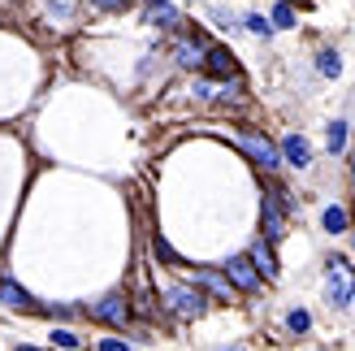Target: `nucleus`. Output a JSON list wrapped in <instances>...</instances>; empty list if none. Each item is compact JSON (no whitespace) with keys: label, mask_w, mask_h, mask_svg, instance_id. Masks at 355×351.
I'll use <instances>...</instances> for the list:
<instances>
[{"label":"nucleus","mask_w":355,"mask_h":351,"mask_svg":"<svg viewBox=\"0 0 355 351\" xmlns=\"http://www.w3.org/2000/svg\"><path fill=\"white\" fill-rule=\"evenodd\" d=\"M299 5H304V9H308V5H312V0H299Z\"/></svg>","instance_id":"25"},{"label":"nucleus","mask_w":355,"mask_h":351,"mask_svg":"<svg viewBox=\"0 0 355 351\" xmlns=\"http://www.w3.org/2000/svg\"><path fill=\"white\" fill-rule=\"evenodd\" d=\"M282 156H286L291 165H299V169L312 165V148H308L304 135H286V139H282Z\"/></svg>","instance_id":"10"},{"label":"nucleus","mask_w":355,"mask_h":351,"mask_svg":"<svg viewBox=\"0 0 355 351\" xmlns=\"http://www.w3.org/2000/svg\"><path fill=\"white\" fill-rule=\"evenodd\" d=\"M321 221H325V230H329V234H343V230H347V208H338V204H329Z\"/></svg>","instance_id":"14"},{"label":"nucleus","mask_w":355,"mask_h":351,"mask_svg":"<svg viewBox=\"0 0 355 351\" xmlns=\"http://www.w3.org/2000/svg\"><path fill=\"white\" fill-rule=\"evenodd\" d=\"M17 351H40V347H22V343H17Z\"/></svg>","instance_id":"23"},{"label":"nucleus","mask_w":355,"mask_h":351,"mask_svg":"<svg viewBox=\"0 0 355 351\" xmlns=\"http://www.w3.org/2000/svg\"><path fill=\"white\" fill-rule=\"evenodd\" d=\"M260 221H264V239L277 243L282 230H286V208H282L273 196H264V213H260Z\"/></svg>","instance_id":"7"},{"label":"nucleus","mask_w":355,"mask_h":351,"mask_svg":"<svg viewBox=\"0 0 355 351\" xmlns=\"http://www.w3.org/2000/svg\"><path fill=\"white\" fill-rule=\"evenodd\" d=\"M325 295H329V308H347L355 300V269L347 265L343 256L329 260V282H325Z\"/></svg>","instance_id":"2"},{"label":"nucleus","mask_w":355,"mask_h":351,"mask_svg":"<svg viewBox=\"0 0 355 351\" xmlns=\"http://www.w3.org/2000/svg\"><path fill=\"white\" fill-rule=\"evenodd\" d=\"M92 317L104 321V325H121V329H126L130 317H135V304L126 300V295H104L100 304H92Z\"/></svg>","instance_id":"4"},{"label":"nucleus","mask_w":355,"mask_h":351,"mask_svg":"<svg viewBox=\"0 0 355 351\" xmlns=\"http://www.w3.org/2000/svg\"><path fill=\"white\" fill-rule=\"evenodd\" d=\"M252 265H256V273H260V277H269V282L277 277V256H273V248H269L264 239L252 248Z\"/></svg>","instance_id":"11"},{"label":"nucleus","mask_w":355,"mask_h":351,"mask_svg":"<svg viewBox=\"0 0 355 351\" xmlns=\"http://www.w3.org/2000/svg\"><path fill=\"white\" fill-rule=\"evenodd\" d=\"M52 343L65 351H78V334H69V329H52Z\"/></svg>","instance_id":"18"},{"label":"nucleus","mask_w":355,"mask_h":351,"mask_svg":"<svg viewBox=\"0 0 355 351\" xmlns=\"http://www.w3.org/2000/svg\"><path fill=\"white\" fill-rule=\"evenodd\" d=\"M351 182H355V161H351Z\"/></svg>","instance_id":"24"},{"label":"nucleus","mask_w":355,"mask_h":351,"mask_svg":"<svg viewBox=\"0 0 355 351\" xmlns=\"http://www.w3.org/2000/svg\"><path fill=\"white\" fill-rule=\"evenodd\" d=\"M100 351H130V347L121 343V339H104V343H100Z\"/></svg>","instance_id":"22"},{"label":"nucleus","mask_w":355,"mask_h":351,"mask_svg":"<svg viewBox=\"0 0 355 351\" xmlns=\"http://www.w3.org/2000/svg\"><path fill=\"white\" fill-rule=\"evenodd\" d=\"M273 26H295V9L291 5H277L273 9Z\"/></svg>","instance_id":"19"},{"label":"nucleus","mask_w":355,"mask_h":351,"mask_svg":"<svg viewBox=\"0 0 355 351\" xmlns=\"http://www.w3.org/2000/svg\"><path fill=\"white\" fill-rule=\"evenodd\" d=\"M343 148H347V126L334 121V126H329V152H343Z\"/></svg>","instance_id":"17"},{"label":"nucleus","mask_w":355,"mask_h":351,"mask_svg":"<svg viewBox=\"0 0 355 351\" xmlns=\"http://www.w3.org/2000/svg\"><path fill=\"white\" fill-rule=\"evenodd\" d=\"M0 304H9V308H35V304H31V295L17 286V282H9V277L0 282Z\"/></svg>","instance_id":"13"},{"label":"nucleus","mask_w":355,"mask_h":351,"mask_svg":"<svg viewBox=\"0 0 355 351\" xmlns=\"http://www.w3.org/2000/svg\"><path fill=\"white\" fill-rule=\"evenodd\" d=\"M148 22L152 26H178V9L169 0H148Z\"/></svg>","instance_id":"12"},{"label":"nucleus","mask_w":355,"mask_h":351,"mask_svg":"<svg viewBox=\"0 0 355 351\" xmlns=\"http://www.w3.org/2000/svg\"><path fill=\"white\" fill-rule=\"evenodd\" d=\"M165 308L173 312V317H182V321H195V317H204L208 312V295L200 286H187V282H173L165 291Z\"/></svg>","instance_id":"1"},{"label":"nucleus","mask_w":355,"mask_h":351,"mask_svg":"<svg viewBox=\"0 0 355 351\" xmlns=\"http://www.w3.org/2000/svg\"><path fill=\"white\" fill-rule=\"evenodd\" d=\"M225 351H243V347H225Z\"/></svg>","instance_id":"26"},{"label":"nucleus","mask_w":355,"mask_h":351,"mask_svg":"<svg viewBox=\"0 0 355 351\" xmlns=\"http://www.w3.org/2000/svg\"><path fill=\"white\" fill-rule=\"evenodd\" d=\"M173 57H178V65H182V69H200L204 57H208V48L200 40H178L173 44Z\"/></svg>","instance_id":"9"},{"label":"nucleus","mask_w":355,"mask_h":351,"mask_svg":"<svg viewBox=\"0 0 355 351\" xmlns=\"http://www.w3.org/2000/svg\"><path fill=\"white\" fill-rule=\"evenodd\" d=\"M239 148L247 152V156H252V161L260 165V169H277L282 165V152H277V144H269V139H264V135H256V130H239Z\"/></svg>","instance_id":"3"},{"label":"nucleus","mask_w":355,"mask_h":351,"mask_svg":"<svg viewBox=\"0 0 355 351\" xmlns=\"http://www.w3.org/2000/svg\"><path fill=\"white\" fill-rule=\"evenodd\" d=\"M225 277L234 282V291H260V273H256V265H252V256H230L225 260Z\"/></svg>","instance_id":"5"},{"label":"nucleus","mask_w":355,"mask_h":351,"mask_svg":"<svg viewBox=\"0 0 355 351\" xmlns=\"http://www.w3.org/2000/svg\"><path fill=\"white\" fill-rule=\"evenodd\" d=\"M247 31H252V35H269L273 22H264V17H247Z\"/></svg>","instance_id":"21"},{"label":"nucleus","mask_w":355,"mask_h":351,"mask_svg":"<svg viewBox=\"0 0 355 351\" xmlns=\"http://www.w3.org/2000/svg\"><path fill=\"white\" fill-rule=\"evenodd\" d=\"M204 69L208 74H217V78H239V65H234V57H230V48H208V57H204Z\"/></svg>","instance_id":"8"},{"label":"nucleus","mask_w":355,"mask_h":351,"mask_svg":"<svg viewBox=\"0 0 355 351\" xmlns=\"http://www.w3.org/2000/svg\"><path fill=\"white\" fill-rule=\"evenodd\" d=\"M195 286H200L204 295H212V300H221V304L234 300V282H230L225 273H217V269H200L195 273Z\"/></svg>","instance_id":"6"},{"label":"nucleus","mask_w":355,"mask_h":351,"mask_svg":"<svg viewBox=\"0 0 355 351\" xmlns=\"http://www.w3.org/2000/svg\"><path fill=\"white\" fill-rule=\"evenodd\" d=\"M96 9H104V13H121V9H130L135 0H92Z\"/></svg>","instance_id":"20"},{"label":"nucleus","mask_w":355,"mask_h":351,"mask_svg":"<svg viewBox=\"0 0 355 351\" xmlns=\"http://www.w3.org/2000/svg\"><path fill=\"white\" fill-rule=\"evenodd\" d=\"M286 325H291V334H308V329H312V317H308L304 308H295L291 317H286Z\"/></svg>","instance_id":"16"},{"label":"nucleus","mask_w":355,"mask_h":351,"mask_svg":"<svg viewBox=\"0 0 355 351\" xmlns=\"http://www.w3.org/2000/svg\"><path fill=\"white\" fill-rule=\"evenodd\" d=\"M316 61H321V74H325V78H338V74H343V57H338L334 48H325Z\"/></svg>","instance_id":"15"}]
</instances>
